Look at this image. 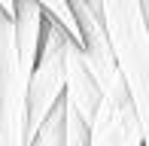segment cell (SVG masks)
<instances>
[{
	"mask_svg": "<svg viewBox=\"0 0 149 146\" xmlns=\"http://www.w3.org/2000/svg\"><path fill=\"white\" fill-rule=\"evenodd\" d=\"M37 3L43 6L46 18H52L55 24H61V28H64L67 34L79 43V28H76V18H73V12H70V6H67V0H37Z\"/></svg>",
	"mask_w": 149,
	"mask_h": 146,
	"instance_id": "277c9868",
	"label": "cell"
},
{
	"mask_svg": "<svg viewBox=\"0 0 149 146\" xmlns=\"http://www.w3.org/2000/svg\"><path fill=\"white\" fill-rule=\"evenodd\" d=\"M140 122L149 128V0H85Z\"/></svg>",
	"mask_w": 149,
	"mask_h": 146,
	"instance_id": "6da1fadb",
	"label": "cell"
},
{
	"mask_svg": "<svg viewBox=\"0 0 149 146\" xmlns=\"http://www.w3.org/2000/svg\"><path fill=\"white\" fill-rule=\"evenodd\" d=\"M61 101L85 125H91V116L100 101V85L82 55V43H76V40H67L64 46V95H61Z\"/></svg>",
	"mask_w": 149,
	"mask_h": 146,
	"instance_id": "3957f363",
	"label": "cell"
},
{
	"mask_svg": "<svg viewBox=\"0 0 149 146\" xmlns=\"http://www.w3.org/2000/svg\"><path fill=\"white\" fill-rule=\"evenodd\" d=\"M67 40H73L61 24L52 18L43 22V37H40L37 61L31 67L28 76V122H24V146L31 143L33 131L40 128L52 107L64 95V46Z\"/></svg>",
	"mask_w": 149,
	"mask_h": 146,
	"instance_id": "7a4b0ae2",
	"label": "cell"
},
{
	"mask_svg": "<svg viewBox=\"0 0 149 146\" xmlns=\"http://www.w3.org/2000/svg\"><path fill=\"white\" fill-rule=\"evenodd\" d=\"M12 3H15V0H0V12H3L6 18L12 15Z\"/></svg>",
	"mask_w": 149,
	"mask_h": 146,
	"instance_id": "5b68a950",
	"label": "cell"
}]
</instances>
